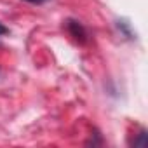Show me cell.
Instances as JSON below:
<instances>
[{"label": "cell", "instance_id": "obj_1", "mask_svg": "<svg viewBox=\"0 0 148 148\" xmlns=\"http://www.w3.org/2000/svg\"><path fill=\"white\" fill-rule=\"evenodd\" d=\"M70 30H71V33L75 35L77 38H84V37H86V32H84V28H82L79 23H75V21H70Z\"/></svg>", "mask_w": 148, "mask_h": 148}, {"label": "cell", "instance_id": "obj_2", "mask_svg": "<svg viewBox=\"0 0 148 148\" xmlns=\"http://www.w3.org/2000/svg\"><path fill=\"white\" fill-rule=\"evenodd\" d=\"M4 33H7V28H5L2 23H0V35H4Z\"/></svg>", "mask_w": 148, "mask_h": 148}, {"label": "cell", "instance_id": "obj_3", "mask_svg": "<svg viewBox=\"0 0 148 148\" xmlns=\"http://www.w3.org/2000/svg\"><path fill=\"white\" fill-rule=\"evenodd\" d=\"M26 2H32V4H42V2H45V0H26Z\"/></svg>", "mask_w": 148, "mask_h": 148}]
</instances>
